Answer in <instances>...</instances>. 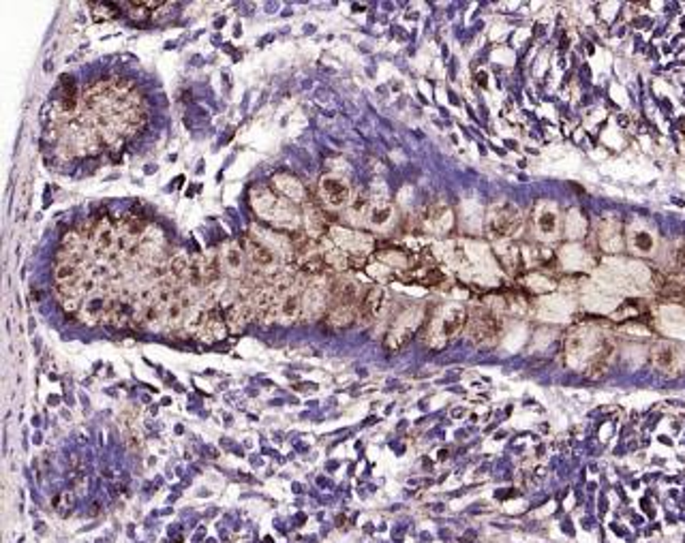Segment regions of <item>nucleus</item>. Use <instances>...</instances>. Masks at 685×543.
Instances as JSON below:
<instances>
[{"instance_id":"obj_1","label":"nucleus","mask_w":685,"mask_h":543,"mask_svg":"<svg viewBox=\"0 0 685 543\" xmlns=\"http://www.w3.org/2000/svg\"><path fill=\"white\" fill-rule=\"evenodd\" d=\"M251 206L253 210L268 223L281 229L296 231L300 225V214L296 203L279 195L272 186H253L251 189Z\"/></svg>"},{"instance_id":"obj_3","label":"nucleus","mask_w":685,"mask_h":543,"mask_svg":"<svg viewBox=\"0 0 685 543\" xmlns=\"http://www.w3.org/2000/svg\"><path fill=\"white\" fill-rule=\"evenodd\" d=\"M523 225L520 210L510 201H497L486 212V233L493 240H508L512 237Z\"/></svg>"},{"instance_id":"obj_25","label":"nucleus","mask_w":685,"mask_h":543,"mask_svg":"<svg viewBox=\"0 0 685 543\" xmlns=\"http://www.w3.org/2000/svg\"><path fill=\"white\" fill-rule=\"evenodd\" d=\"M600 240H602L604 248H608L611 252H617L625 244V237L621 235V227L617 223H608V229L602 231Z\"/></svg>"},{"instance_id":"obj_20","label":"nucleus","mask_w":685,"mask_h":543,"mask_svg":"<svg viewBox=\"0 0 685 543\" xmlns=\"http://www.w3.org/2000/svg\"><path fill=\"white\" fill-rule=\"evenodd\" d=\"M82 279V267H79V259H58L54 265V281L56 287L60 285H69Z\"/></svg>"},{"instance_id":"obj_17","label":"nucleus","mask_w":685,"mask_h":543,"mask_svg":"<svg viewBox=\"0 0 685 543\" xmlns=\"http://www.w3.org/2000/svg\"><path fill=\"white\" fill-rule=\"evenodd\" d=\"M92 240L96 242V246H99L101 250H111L113 246L118 244L116 223H113L109 216L96 218V220H94V229H92Z\"/></svg>"},{"instance_id":"obj_9","label":"nucleus","mask_w":685,"mask_h":543,"mask_svg":"<svg viewBox=\"0 0 685 543\" xmlns=\"http://www.w3.org/2000/svg\"><path fill=\"white\" fill-rule=\"evenodd\" d=\"M247 254H249V261L255 269H262V272H277L281 257L277 254V250L272 246H268L264 240H260L255 233H249L243 242Z\"/></svg>"},{"instance_id":"obj_21","label":"nucleus","mask_w":685,"mask_h":543,"mask_svg":"<svg viewBox=\"0 0 685 543\" xmlns=\"http://www.w3.org/2000/svg\"><path fill=\"white\" fill-rule=\"evenodd\" d=\"M628 244L636 254H651L655 250V237L649 229L645 227H636L630 231L628 235Z\"/></svg>"},{"instance_id":"obj_28","label":"nucleus","mask_w":685,"mask_h":543,"mask_svg":"<svg viewBox=\"0 0 685 543\" xmlns=\"http://www.w3.org/2000/svg\"><path fill=\"white\" fill-rule=\"evenodd\" d=\"M478 84L486 88V73H478Z\"/></svg>"},{"instance_id":"obj_8","label":"nucleus","mask_w":685,"mask_h":543,"mask_svg":"<svg viewBox=\"0 0 685 543\" xmlns=\"http://www.w3.org/2000/svg\"><path fill=\"white\" fill-rule=\"evenodd\" d=\"M533 231L540 240H555L561 233V216L559 208L550 201H540L531 216Z\"/></svg>"},{"instance_id":"obj_10","label":"nucleus","mask_w":685,"mask_h":543,"mask_svg":"<svg viewBox=\"0 0 685 543\" xmlns=\"http://www.w3.org/2000/svg\"><path fill=\"white\" fill-rule=\"evenodd\" d=\"M422 323V317H420V310H407L403 317H399L386 338V349L388 351H399L401 347H405L411 336H413V330Z\"/></svg>"},{"instance_id":"obj_26","label":"nucleus","mask_w":685,"mask_h":543,"mask_svg":"<svg viewBox=\"0 0 685 543\" xmlns=\"http://www.w3.org/2000/svg\"><path fill=\"white\" fill-rule=\"evenodd\" d=\"M92 9V18L96 22H107V20H113L118 13H121V5H113V3H92L88 5Z\"/></svg>"},{"instance_id":"obj_11","label":"nucleus","mask_w":685,"mask_h":543,"mask_svg":"<svg viewBox=\"0 0 685 543\" xmlns=\"http://www.w3.org/2000/svg\"><path fill=\"white\" fill-rule=\"evenodd\" d=\"M384 302H386V291L379 287V285H375V287H369L367 291H364V296L360 298V304H358V323L360 325H371V323H375L377 321V317H379V313H382V308H384Z\"/></svg>"},{"instance_id":"obj_24","label":"nucleus","mask_w":685,"mask_h":543,"mask_svg":"<svg viewBox=\"0 0 685 543\" xmlns=\"http://www.w3.org/2000/svg\"><path fill=\"white\" fill-rule=\"evenodd\" d=\"M165 3H146V0H140V3H121V9L129 11V16L135 20H146V18H150L152 11H157Z\"/></svg>"},{"instance_id":"obj_7","label":"nucleus","mask_w":685,"mask_h":543,"mask_svg":"<svg viewBox=\"0 0 685 543\" xmlns=\"http://www.w3.org/2000/svg\"><path fill=\"white\" fill-rule=\"evenodd\" d=\"M216 254H218V261H221L223 274H227L230 279H236V281H240V279H245L249 274L247 267H249L251 261H249V254H247L243 244L227 242L221 248V252H216Z\"/></svg>"},{"instance_id":"obj_19","label":"nucleus","mask_w":685,"mask_h":543,"mask_svg":"<svg viewBox=\"0 0 685 543\" xmlns=\"http://www.w3.org/2000/svg\"><path fill=\"white\" fill-rule=\"evenodd\" d=\"M56 107L60 113L69 116L77 109V86L73 82V77H62L60 79V88H58V99H56Z\"/></svg>"},{"instance_id":"obj_4","label":"nucleus","mask_w":685,"mask_h":543,"mask_svg":"<svg viewBox=\"0 0 685 543\" xmlns=\"http://www.w3.org/2000/svg\"><path fill=\"white\" fill-rule=\"evenodd\" d=\"M469 336L480 347H491L499 340L501 334V319L491 308H478L472 313L467 321Z\"/></svg>"},{"instance_id":"obj_27","label":"nucleus","mask_w":685,"mask_h":543,"mask_svg":"<svg viewBox=\"0 0 685 543\" xmlns=\"http://www.w3.org/2000/svg\"><path fill=\"white\" fill-rule=\"evenodd\" d=\"M672 267H674V272H683V267H685V240L672 250Z\"/></svg>"},{"instance_id":"obj_2","label":"nucleus","mask_w":685,"mask_h":543,"mask_svg":"<svg viewBox=\"0 0 685 543\" xmlns=\"http://www.w3.org/2000/svg\"><path fill=\"white\" fill-rule=\"evenodd\" d=\"M467 321H469L467 310L461 304H445L435 308L433 315L424 321L426 342H430L433 347L447 345L452 338H456L463 332Z\"/></svg>"},{"instance_id":"obj_6","label":"nucleus","mask_w":685,"mask_h":543,"mask_svg":"<svg viewBox=\"0 0 685 543\" xmlns=\"http://www.w3.org/2000/svg\"><path fill=\"white\" fill-rule=\"evenodd\" d=\"M328 237L332 240V244L340 250H345L347 254L354 257H369L373 252V237L354 229H342V227H330Z\"/></svg>"},{"instance_id":"obj_18","label":"nucleus","mask_w":685,"mask_h":543,"mask_svg":"<svg viewBox=\"0 0 685 543\" xmlns=\"http://www.w3.org/2000/svg\"><path fill=\"white\" fill-rule=\"evenodd\" d=\"M499 259H501V265L510 272V274H525V250L518 246V244H512V242H506V246H499Z\"/></svg>"},{"instance_id":"obj_14","label":"nucleus","mask_w":685,"mask_h":543,"mask_svg":"<svg viewBox=\"0 0 685 543\" xmlns=\"http://www.w3.org/2000/svg\"><path fill=\"white\" fill-rule=\"evenodd\" d=\"M300 315H302V296H300V291L289 289L283 296H279V300L274 304V321L291 323Z\"/></svg>"},{"instance_id":"obj_15","label":"nucleus","mask_w":685,"mask_h":543,"mask_svg":"<svg viewBox=\"0 0 685 543\" xmlns=\"http://www.w3.org/2000/svg\"><path fill=\"white\" fill-rule=\"evenodd\" d=\"M253 315H255L253 302H232L225 308V323L230 328V332H240L251 321Z\"/></svg>"},{"instance_id":"obj_22","label":"nucleus","mask_w":685,"mask_h":543,"mask_svg":"<svg viewBox=\"0 0 685 543\" xmlns=\"http://www.w3.org/2000/svg\"><path fill=\"white\" fill-rule=\"evenodd\" d=\"M653 362L659 370H674L679 364V349L670 342H659L653 351Z\"/></svg>"},{"instance_id":"obj_13","label":"nucleus","mask_w":685,"mask_h":543,"mask_svg":"<svg viewBox=\"0 0 685 543\" xmlns=\"http://www.w3.org/2000/svg\"><path fill=\"white\" fill-rule=\"evenodd\" d=\"M420 223L426 231H433V233H445L450 227H452V212L445 203L437 201L433 206H426L422 216H420Z\"/></svg>"},{"instance_id":"obj_5","label":"nucleus","mask_w":685,"mask_h":543,"mask_svg":"<svg viewBox=\"0 0 685 543\" xmlns=\"http://www.w3.org/2000/svg\"><path fill=\"white\" fill-rule=\"evenodd\" d=\"M319 199L323 206L328 208H350L354 195H352V186L347 182V178H342L338 174H323L319 178Z\"/></svg>"},{"instance_id":"obj_12","label":"nucleus","mask_w":685,"mask_h":543,"mask_svg":"<svg viewBox=\"0 0 685 543\" xmlns=\"http://www.w3.org/2000/svg\"><path fill=\"white\" fill-rule=\"evenodd\" d=\"M272 189L283 195L285 199H289L291 203H306L308 201V191L306 186L291 174H274L272 176Z\"/></svg>"},{"instance_id":"obj_16","label":"nucleus","mask_w":685,"mask_h":543,"mask_svg":"<svg viewBox=\"0 0 685 543\" xmlns=\"http://www.w3.org/2000/svg\"><path fill=\"white\" fill-rule=\"evenodd\" d=\"M392 220V203L386 197H371L369 210L364 214V223L373 229H382Z\"/></svg>"},{"instance_id":"obj_23","label":"nucleus","mask_w":685,"mask_h":543,"mask_svg":"<svg viewBox=\"0 0 685 543\" xmlns=\"http://www.w3.org/2000/svg\"><path fill=\"white\" fill-rule=\"evenodd\" d=\"M107 308H109V300L103 298V296H90L86 300V304L82 306V313L88 321H105V315H107Z\"/></svg>"}]
</instances>
